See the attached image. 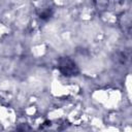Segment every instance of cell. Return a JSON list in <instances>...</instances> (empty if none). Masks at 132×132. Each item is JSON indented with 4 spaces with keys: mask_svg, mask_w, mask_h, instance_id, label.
<instances>
[{
    "mask_svg": "<svg viewBox=\"0 0 132 132\" xmlns=\"http://www.w3.org/2000/svg\"><path fill=\"white\" fill-rule=\"evenodd\" d=\"M58 69L64 76L67 77L76 76L79 73L76 63L69 57H61L58 60Z\"/></svg>",
    "mask_w": 132,
    "mask_h": 132,
    "instance_id": "obj_1",
    "label": "cell"
},
{
    "mask_svg": "<svg viewBox=\"0 0 132 132\" xmlns=\"http://www.w3.org/2000/svg\"><path fill=\"white\" fill-rule=\"evenodd\" d=\"M39 18L41 19V20H43V21H47V20H50L51 18H52V15H53V9L52 8H46V9H43L39 14Z\"/></svg>",
    "mask_w": 132,
    "mask_h": 132,
    "instance_id": "obj_2",
    "label": "cell"
}]
</instances>
